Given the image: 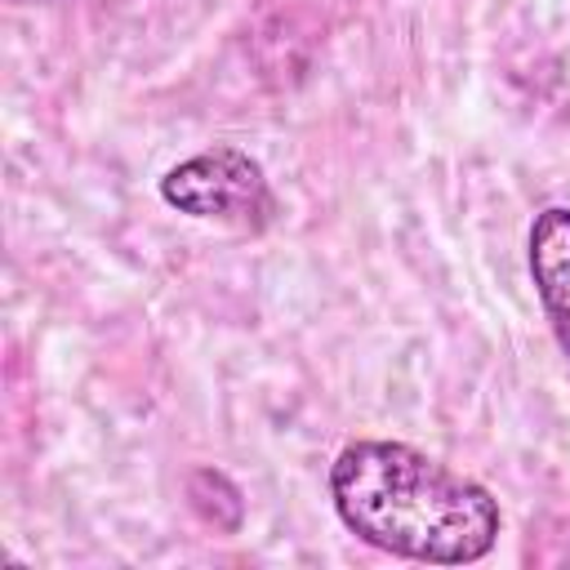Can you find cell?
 I'll list each match as a JSON object with an SVG mask.
<instances>
[{
	"label": "cell",
	"mask_w": 570,
	"mask_h": 570,
	"mask_svg": "<svg viewBox=\"0 0 570 570\" xmlns=\"http://www.w3.org/2000/svg\"><path fill=\"white\" fill-rule=\"evenodd\" d=\"M330 499L361 543L423 566H472L490 557L503 530L499 499L481 481L405 441L343 445L330 468Z\"/></svg>",
	"instance_id": "6da1fadb"
},
{
	"label": "cell",
	"mask_w": 570,
	"mask_h": 570,
	"mask_svg": "<svg viewBox=\"0 0 570 570\" xmlns=\"http://www.w3.org/2000/svg\"><path fill=\"white\" fill-rule=\"evenodd\" d=\"M160 200L187 218L227 223L245 232H263L276 214V196L263 165L236 142H214L178 160L160 178Z\"/></svg>",
	"instance_id": "7a4b0ae2"
},
{
	"label": "cell",
	"mask_w": 570,
	"mask_h": 570,
	"mask_svg": "<svg viewBox=\"0 0 570 570\" xmlns=\"http://www.w3.org/2000/svg\"><path fill=\"white\" fill-rule=\"evenodd\" d=\"M525 263L552 338L570 361V205H548L534 214L525 236Z\"/></svg>",
	"instance_id": "3957f363"
}]
</instances>
